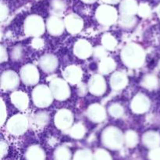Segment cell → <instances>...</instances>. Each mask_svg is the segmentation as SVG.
<instances>
[{
  "label": "cell",
  "instance_id": "cell-2",
  "mask_svg": "<svg viewBox=\"0 0 160 160\" xmlns=\"http://www.w3.org/2000/svg\"><path fill=\"white\" fill-rule=\"evenodd\" d=\"M105 2H110V3H114V2H117L119 0H104Z\"/></svg>",
  "mask_w": 160,
  "mask_h": 160
},
{
  "label": "cell",
  "instance_id": "cell-3",
  "mask_svg": "<svg viewBox=\"0 0 160 160\" xmlns=\"http://www.w3.org/2000/svg\"><path fill=\"white\" fill-rule=\"evenodd\" d=\"M84 2H95V0H83Z\"/></svg>",
  "mask_w": 160,
  "mask_h": 160
},
{
  "label": "cell",
  "instance_id": "cell-1",
  "mask_svg": "<svg viewBox=\"0 0 160 160\" xmlns=\"http://www.w3.org/2000/svg\"><path fill=\"white\" fill-rule=\"evenodd\" d=\"M121 9L123 12H133L136 9V2L134 0H123L121 5Z\"/></svg>",
  "mask_w": 160,
  "mask_h": 160
}]
</instances>
